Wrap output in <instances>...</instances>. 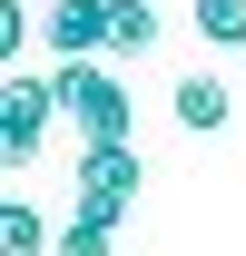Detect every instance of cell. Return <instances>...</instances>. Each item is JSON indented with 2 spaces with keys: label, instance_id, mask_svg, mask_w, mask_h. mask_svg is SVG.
I'll return each mask as SVG.
<instances>
[{
  "label": "cell",
  "instance_id": "obj_8",
  "mask_svg": "<svg viewBox=\"0 0 246 256\" xmlns=\"http://www.w3.org/2000/svg\"><path fill=\"white\" fill-rule=\"evenodd\" d=\"M40 246H50V217L30 197H0V256H40Z\"/></svg>",
  "mask_w": 246,
  "mask_h": 256
},
{
  "label": "cell",
  "instance_id": "obj_4",
  "mask_svg": "<svg viewBox=\"0 0 246 256\" xmlns=\"http://www.w3.org/2000/svg\"><path fill=\"white\" fill-rule=\"evenodd\" d=\"M40 40H50V60H98L108 50V0H50Z\"/></svg>",
  "mask_w": 246,
  "mask_h": 256
},
{
  "label": "cell",
  "instance_id": "obj_2",
  "mask_svg": "<svg viewBox=\"0 0 246 256\" xmlns=\"http://www.w3.org/2000/svg\"><path fill=\"white\" fill-rule=\"evenodd\" d=\"M69 188H79V217H98L118 236L138 217V188H148V158H138V138H79V168H69Z\"/></svg>",
  "mask_w": 246,
  "mask_h": 256
},
{
  "label": "cell",
  "instance_id": "obj_1",
  "mask_svg": "<svg viewBox=\"0 0 246 256\" xmlns=\"http://www.w3.org/2000/svg\"><path fill=\"white\" fill-rule=\"evenodd\" d=\"M50 79H60V118L79 138H138V98H128V79H118L108 50L98 60H50Z\"/></svg>",
  "mask_w": 246,
  "mask_h": 256
},
{
  "label": "cell",
  "instance_id": "obj_7",
  "mask_svg": "<svg viewBox=\"0 0 246 256\" xmlns=\"http://www.w3.org/2000/svg\"><path fill=\"white\" fill-rule=\"evenodd\" d=\"M187 30L207 50H246V0H187Z\"/></svg>",
  "mask_w": 246,
  "mask_h": 256
},
{
  "label": "cell",
  "instance_id": "obj_6",
  "mask_svg": "<svg viewBox=\"0 0 246 256\" xmlns=\"http://www.w3.org/2000/svg\"><path fill=\"white\" fill-rule=\"evenodd\" d=\"M158 0H108V60H148L158 50Z\"/></svg>",
  "mask_w": 246,
  "mask_h": 256
},
{
  "label": "cell",
  "instance_id": "obj_3",
  "mask_svg": "<svg viewBox=\"0 0 246 256\" xmlns=\"http://www.w3.org/2000/svg\"><path fill=\"white\" fill-rule=\"evenodd\" d=\"M50 108H60V79L10 69V89H0V148H10V168H30L50 148Z\"/></svg>",
  "mask_w": 246,
  "mask_h": 256
},
{
  "label": "cell",
  "instance_id": "obj_5",
  "mask_svg": "<svg viewBox=\"0 0 246 256\" xmlns=\"http://www.w3.org/2000/svg\"><path fill=\"white\" fill-rule=\"evenodd\" d=\"M168 108H178V128H187V138H216V128L236 118L226 79H207V69H197V79H178V89H168Z\"/></svg>",
  "mask_w": 246,
  "mask_h": 256
}]
</instances>
